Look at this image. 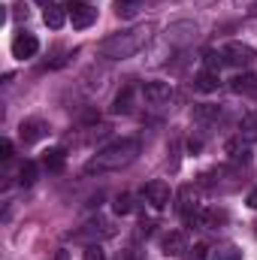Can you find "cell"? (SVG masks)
<instances>
[{"label": "cell", "instance_id": "6da1fadb", "mask_svg": "<svg viewBox=\"0 0 257 260\" xmlns=\"http://www.w3.org/2000/svg\"><path fill=\"white\" fill-rule=\"evenodd\" d=\"M139 154V139H115L109 142L106 148H100L88 164H85V173H112V170H121L136 160Z\"/></svg>", "mask_w": 257, "mask_h": 260}, {"label": "cell", "instance_id": "7a4b0ae2", "mask_svg": "<svg viewBox=\"0 0 257 260\" xmlns=\"http://www.w3.org/2000/svg\"><path fill=\"white\" fill-rule=\"evenodd\" d=\"M151 30H154V24H139V27H133V30L112 34V37H106V40L100 43V55H103V58H115V61H124V58L136 55V52H139V49L148 43Z\"/></svg>", "mask_w": 257, "mask_h": 260}, {"label": "cell", "instance_id": "3957f363", "mask_svg": "<svg viewBox=\"0 0 257 260\" xmlns=\"http://www.w3.org/2000/svg\"><path fill=\"white\" fill-rule=\"evenodd\" d=\"M221 55H224V64H233V67H248L257 58V52L245 43H227Z\"/></svg>", "mask_w": 257, "mask_h": 260}, {"label": "cell", "instance_id": "277c9868", "mask_svg": "<svg viewBox=\"0 0 257 260\" xmlns=\"http://www.w3.org/2000/svg\"><path fill=\"white\" fill-rule=\"evenodd\" d=\"M97 21V9L91 6V3H73L70 6V24L76 27V30H85V27H91Z\"/></svg>", "mask_w": 257, "mask_h": 260}, {"label": "cell", "instance_id": "5b68a950", "mask_svg": "<svg viewBox=\"0 0 257 260\" xmlns=\"http://www.w3.org/2000/svg\"><path fill=\"white\" fill-rule=\"evenodd\" d=\"M37 52H40V40H37L34 34H27V30L15 34V40H12V55H15L18 61H24V58H34Z\"/></svg>", "mask_w": 257, "mask_h": 260}, {"label": "cell", "instance_id": "8992f818", "mask_svg": "<svg viewBox=\"0 0 257 260\" xmlns=\"http://www.w3.org/2000/svg\"><path fill=\"white\" fill-rule=\"evenodd\" d=\"M142 194H145V200L151 203V209H167V206H170V185H167V182H160V179L148 182Z\"/></svg>", "mask_w": 257, "mask_h": 260}, {"label": "cell", "instance_id": "52a82bcc", "mask_svg": "<svg viewBox=\"0 0 257 260\" xmlns=\"http://www.w3.org/2000/svg\"><path fill=\"white\" fill-rule=\"evenodd\" d=\"M18 136H21L27 145H30V142H40L43 136H49V124L40 121V118H27V121L18 124Z\"/></svg>", "mask_w": 257, "mask_h": 260}, {"label": "cell", "instance_id": "ba28073f", "mask_svg": "<svg viewBox=\"0 0 257 260\" xmlns=\"http://www.w3.org/2000/svg\"><path fill=\"white\" fill-rule=\"evenodd\" d=\"M142 97H145V103L160 106V103H167L173 97V88H170V82H148L142 88Z\"/></svg>", "mask_w": 257, "mask_h": 260}, {"label": "cell", "instance_id": "9c48e42d", "mask_svg": "<svg viewBox=\"0 0 257 260\" xmlns=\"http://www.w3.org/2000/svg\"><path fill=\"white\" fill-rule=\"evenodd\" d=\"M176 200H179V212H182L185 218L200 209V197H197V188H194V185H182Z\"/></svg>", "mask_w": 257, "mask_h": 260}, {"label": "cell", "instance_id": "30bf717a", "mask_svg": "<svg viewBox=\"0 0 257 260\" xmlns=\"http://www.w3.org/2000/svg\"><path fill=\"white\" fill-rule=\"evenodd\" d=\"M224 151H227V157H230L233 164H248V160H251V151H248V145H245V139H242V136L227 139Z\"/></svg>", "mask_w": 257, "mask_h": 260}, {"label": "cell", "instance_id": "8fae6325", "mask_svg": "<svg viewBox=\"0 0 257 260\" xmlns=\"http://www.w3.org/2000/svg\"><path fill=\"white\" fill-rule=\"evenodd\" d=\"M218 85H221V79H218L215 70H200V73L194 76V91H200V94L218 91Z\"/></svg>", "mask_w": 257, "mask_h": 260}, {"label": "cell", "instance_id": "7c38bea8", "mask_svg": "<svg viewBox=\"0 0 257 260\" xmlns=\"http://www.w3.org/2000/svg\"><path fill=\"white\" fill-rule=\"evenodd\" d=\"M160 248H164L167 257H179V254L185 251V233H182V230H170V233L164 236Z\"/></svg>", "mask_w": 257, "mask_h": 260}, {"label": "cell", "instance_id": "4fadbf2b", "mask_svg": "<svg viewBox=\"0 0 257 260\" xmlns=\"http://www.w3.org/2000/svg\"><path fill=\"white\" fill-rule=\"evenodd\" d=\"M130 103H133V85H124V88L115 94V100H112V112H115V115H127L130 109H133Z\"/></svg>", "mask_w": 257, "mask_h": 260}, {"label": "cell", "instance_id": "5bb4252c", "mask_svg": "<svg viewBox=\"0 0 257 260\" xmlns=\"http://www.w3.org/2000/svg\"><path fill=\"white\" fill-rule=\"evenodd\" d=\"M67 18H70V12H64L61 6H46V12H43V21H46V27H52V30H61L67 24Z\"/></svg>", "mask_w": 257, "mask_h": 260}, {"label": "cell", "instance_id": "9a60e30c", "mask_svg": "<svg viewBox=\"0 0 257 260\" xmlns=\"http://www.w3.org/2000/svg\"><path fill=\"white\" fill-rule=\"evenodd\" d=\"M67 164V151L64 148H49L46 154H43V167L49 170V173H61Z\"/></svg>", "mask_w": 257, "mask_h": 260}, {"label": "cell", "instance_id": "2e32d148", "mask_svg": "<svg viewBox=\"0 0 257 260\" xmlns=\"http://www.w3.org/2000/svg\"><path fill=\"white\" fill-rule=\"evenodd\" d=\"M239 136L245 142H257V112H245L239 118Z\"/></svg>", "mask_w": 257, "mask_h": 260}, {"label": "cell", "instance_id": "e0dca14e", "mask_svg": "<svg viewBox=\"0 0 257 260\" xmlns=\"http://www.w3.org/2000/svg\"><path fill=\"white\" fill-rule=\"evenodd\" d=\"M37 173H40V170H37V164H34V160H24V164H21V170H18V182L27 188V185H34V182H37Z\"/></svg>", "mask_w": 257, "mask_h": 260}, {"label": "cell", "instance_id": "ac0fdd59", "mask_svg": "<svg viewBox=\"0 0 257 260\" xmlns=\"http://www.w3.org/2000/svg\"><path fill=\"white\" fill-rule=\"evenodd\" d=\"M218 115H221V109H218V106H212V103H203V106H197V109H194V118H197V121H215Z\"/></svg>", "mask_w": 257, "mask_h": 260}, {"label": "cell", "instance_id": "d6986e66", "mask_svg": "<svg viewBox=\"0 0 257 260\" xmlns=\"http://www.w3.org/2000/svg\"><path fill=\"white\" fill-rule=\"evenodd\" d=\"M254 76H251V73H245V76H236V79H233V82H230V91H236V94H242V91H251V88H254Z\"/></svg>", "mask_w": 257, "mask_h": 260}, {"label": "cell", "instance_id": "ffe728a7", "mask_svg": "<svg viewBox=\"0 0 257 260\" xmlns=\"http://www.w3.org/2000/svg\"><path fill=\"white\" fill-rule=\"evenodd\" d=\"M112 209H115V215H130V212H133V197H130V194H121V197H115V203H112Z\"/></svg>", "mask_w": 257, "mask_h": 260}, {"label": "cell", "instance_id": "44dd1931", "mask_svg": "<svg viewBox=\"0 0 257 260\" xmlns=\"http://www.w3.org/2000/svg\"><path fill=\"white\" fill-rule=\"evenodd\" d=\"M203 64H206V70H215V73H218V70H221V64H224V55L209 49V52L203 55Z\"/></svg>", "mask_w": 257, "mask_h": 260}, {"label": "cell", "instance_id": "7402d4cb", "mask_svg": "<svg viewBox=\"0 0 257 260\" xmlns=\"http://www.w3.org/2000/svg\"><path fill=\"white\" fill-rule=\"evenodd\" d=\"M136 6H139V0H115V12L124 15V18H130L136 12Z\"/></svg>", "mask_w": 257, "mask_h": 260}, {"label": "cell", "instance_id": "603a6c76", "mask_svg": "<svg viewBox=\"0 0 257 260\" xmlns=\"http://www.w3.org/2000/svg\"><path fill=\"white\" fill-rule=\"evenodd\" d=\"M85 260H106V254H103L100 245H88L85 248Z\"/></svg>", "mask_w": 257, "mask_h": 260}, {"label": "cell", "instance_id": "cb8c5ba5", "mask_svg": "<svg viewBox=\"0 0 257 260\" xmlns=\"http://www.w3.org/2000/svg\"><path fill=\"white\" fill-rule=\"evenodd\" d=\"M215 260H239V251L236 248H221V251H215Z\"/></svg>", "mask_w": 257, "mask_h": 260}, {"label": "cell", "instance_id": "d4e9b609", "mask_svg": "<svg viewBox=\"0 0 257 260\" xmlns=\"http://www.w3.org/2000/svg\"><path fill=\"white\" fill-rule=\"evenodd\" d=\"M9 157H12V142L3 139V142H0V160H9Z\"/></svg>", "mask_w": 257, "mask_h": 260}, {"label": "cell", "instance_id": "484cf974", "mask_svg": "<svg viewBox=\"0 0 257 260\" xmlns=\"http://www.w3.org/2000/svg\"><path fill=\"white\" fill-rule=\"evenodd\" d=\"M206 251H209V248H206L203 242H200V245H194V251H191V260H206Z\"/></svg>", "mask_w": 257, "mask_h": 260}, {"label": "cell", "instance_id": "4316f807", "mask_svg": "<svg viewBox=\"0 0 257 260\" xmlns=\"http://www.w3.org/2000/svg\"><path fill=\"white\" fill-rule=\"evenodd\" d=\"M200 148H203V139H197V136H191V139H188V151H191V154H197Z\"/></svg>", "mask_w": 257, "mask_h": 260}, {"label": "cell", "instance_id": "83f0119b", "mask_svg": "<svg viewBox=\"0 0 257 260\" xmlns=\"http://www.w3.org/2000/svg\"><path fill=\"white\" fill-rule=\"evenodd\" d=\"M52 260H70V251H67V248H58V251L52 254Z\"/></svg>", "mask_w": 257, "mask_h": 260}, {"label": "cell", "instance_id": "f1b7e54d", "mask_svg": "<svg viewBox=\"0 0 257 260\" xmlns=\"http://www.w3.org/2000/svg\"><path fill=\"white\" fill-rule=\"evenodd\" d=\"M12 9H15V18H21V15H24V18H27V9H24V3H15V6H12Z\"/></svg>", "mask_w": 257, "mask_h": 260}, {"label": "cell", "instance_id": "f546056e", "mask_svg": "<svg viewBox=\"0 0 257 260\" xmlns=\"http://www.w3.org/2000/svg\"><path fill=\"white\" fill-rule=\"evenodd\" d=\"M248 206H251V209H257V188L248 194Z\"/></svg>", "mask_w": 257, "mask_h": 260}, {"label": "cell", "instance_id": "4dcf8cb0", "mask_svg": "<svg viewBox=\"0 0 257 260\" xmlns=\"http://www.w3.org/2000/svg\"><path fill=\"white\" fill-rule=\"evenodd\" d=\"M248 15H254V18H257V0L251 3V9H248Z\"/></svg>", "mask_w": 257, "mask_h": 260}, {"label": "cell", "instance_id": "1f68e13d", "mask_svg": "<svg viewBox=\"0 0 257 260\" xmlns=\"http://www.w3.org/2000/svg\"><path fill=\"white\" fill-rule=\"evenodd\" d=\"M37 3H43V6H52V0H37Z\"/></svg>", "mask_w": 257, "mask_h": 260}]
</instances>
